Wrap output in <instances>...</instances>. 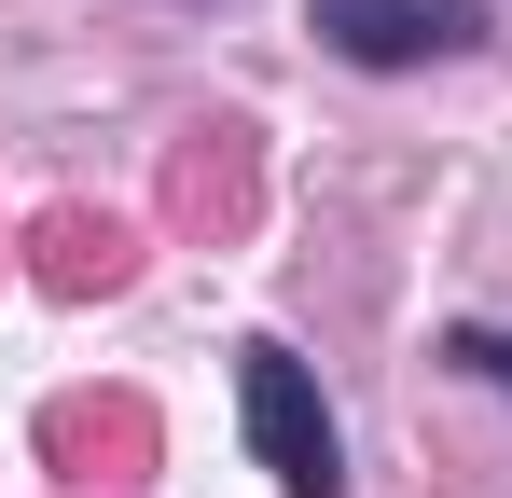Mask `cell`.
Listing matches in <instances>:
<instances>
[{
  "instance_id": "1",
  "label": "cell",
  "mask_w": 512,
  "mask_h": 498,
  "mask_svg": "<svg viewBox=\"0 0 512 498\" xmlns=\"http://www.w3.org/2000/svg\"><path fill=\"white\" fill-rule=\"evenodd\" d=\"M236 402H250V457L277 471V498H346V429H333L319 374H305L277 332L236 346Z\"/></svg>"
},
{
  "instance_id": "2",
  "label": "cell",
  "mask_w": 512,
  "mask_h": 498,
  "mask_svg": "<svg viewBox=\"0 0 512 498\" xmlns=\"http://www.w3.org/2000/svg\"><path fill=\"white\" fill-rule=\"evenodd\" d=\"M346 70H429V56H471L485 42V0H319L305 14Z\"/></svg>"
},
{
  "instance_id": "3",
  "label": "cell",
  "mask_w": 512,
  "mask_h": 498,
  "mask_svg": "<svg viewBox=\"0 0 512 498\" xmlns=\"http://www.w3.org/2000/svg\"><path fill=\"white\" fill-rule=\"evenodd\" d=\"M42 457L70 485H139L153 471V402L139 388H70V402H42Z\"/></svg>"
},
{
  "instance_id": "4",
  "label": "cell",
  "mask_w": 512,
  "mask_h": 498,
  "mask_svg": "<svg viewBox=\"0 0 512 498\" xmlns=\"http://www.w3.org/2000/svg\"><path fill=\"white\" fill-rule=\"evenodd\" d=\"M250 208H263V139L250 125H194L167 166V222L180 236H250Z\"/></svg>"
},
{
  "instance_id": "5",
  "label": "cell",
  "mask_w": 512,
  "mask_h": 498,
  "mask_svg": "<svg viewBox=\"0 0 512 498\" xmlns=\"http://www.w3.org/2000/svg\"><path fill=\"white\" fill-rule=\"evenodd\" d=\"M28 277L42 291H125L139 277V222H111V208H42V236H28Z\"/></svg>"
},
{
  "instance_id": "6",
  "label": "cell",
  "mask_w": 512,
  "mask_h": 498,
  "mask_svg": "<svg viewBox=\"0 0 512 498\" xmlns=\"http://www.w3.org/2000/svg\"><path fill=\"white\" fill-rule=\"evenodd\" d=\"M457 360H471V374H499V388H512V332H485V319H471V332H457Z\"/></svg>"
}]
</instances>
